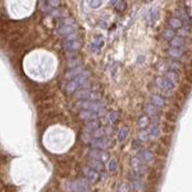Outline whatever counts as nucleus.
Returning <instances> with one entry per match:
<instances>
[{
	"instance_id": "1",
	"label": "nucleus",
	"mask_w": 192,
	"mask_h": 192,
	"mask_svg": "<svg viewBox=\"0 0 192 192\" xmlns=\"http://www.w3.org/2000/svg\"><path fill=\"white\" fill-rule=\"evenodd\" d=\"M90 76V73L89 71H84L80 75H78L75 77L73 80L70 81L68 84L66 85L65 90L67 92H73L76 90H78L79 87L84 86V84L87 82V80L89 79Z\"/></svg>"
},
{
	"instance_id": "2",
	"label": "nucleus",
	"mask_w": 192,
	"mask_h": 192,
	"mask_svg": "<svg viewBox=\"0 0 192 192\" xmlns=\"http://www.w3.org/2000/svg\"><path fill=\"white\" fill-rule=\"evenodd\" d=\"M77 106L80 107L82 109H85V110H89L91 112H97L98 115H101L105 112V109H104V105L101 102L98 101H85L81 100L79 103H77Z\"/></svg>"
},
{
	"instance_id": "3",
	"label": "nucleus",
	"mask_w": 192,
	"mask_h": 192,
	"mask_svg": "<svg viewBox=\"0 0 192 192\" xmlns=\"http://www.w3.org/2000/svg\"><path fill=\"white\" fill-rule=\"evenodd\" d=\"M76 97L80 98V99H83V100H87V101H96L98 98L100 97V95L98 94L97 92L90 91L89 90H83L80 92H77Z\"/></svg>"
},
{
	"instance_id": "4",
	"label": "nucleus",
	"mask_w": 192,
	"mask_h": 192,
	"mask_svg": "<svg viewBox=\"0 0 192 192\" xmlns=\"http://www.w3.org/2000/svg\"><path fill=\"white\" fill-rule=\"evenodd\" d=\"M90 143L92 145V146L97 147V148H100V149H105L111 146V141L109 140V139L106 138H94V137H90Z\"/></svg>"
},
{
	"instance_id": "5",
	"label": "nucleus",
	"mask_w": 192,
	"mask_h": 192,
	"mask_svg": "<svg viewBox=\"0 0 192 192\" xmlns=\"http://www.w3.org/2000/svg\"><path fill=\"white\" fill-rule=\"evenodd\" d=\"M132 165H133V168L134 170V173L137 174V176H138L139 174L144 172L143 163L137 157H134V158L132 159Z\"/></svg>"
},
{
	"instance_id": "6",
	"label": "nucleus",
	"mask_w": 192,
	"mask_h": 192,
	"mask_svg": "<svg viewBox=\"0 0 192 192\" xmlns=\"http://www.w3.org/2000/svg\"><path fill=\"white\" fill-rule=\"evenodd\" d=\"M156 83H157V85L159 87H162V89L168 90H172L175 87V83H173L172 81H170L168 79H162V78H158V79L156 80Z\"/></svg>"
},
{
	"instance_id": "7",
	"label": "nucleus",
	"mask_w": 192,
	"mask_h": 192,
	"mask_svg": "<svg viewBox=\"0 0 192 192\" xmlns=\"http://www.w3.org/2000/svg\"><path fill=\"white\" fill-rule=\"evenodd\" d=\"M84 172L87 175V177L89 178L90 180H91L92 181H98L100 179L99 173H98L96 170L92 169V168H86L84 170Z\"/></svg>"
},
{
	"instance_id": "8",
	"label": "nucleus",
	"mask_w": 192,
	"mask_h": 192,
	"mask_svg": "<svg viewBox=\"0 0 192 192\" xmlns=\"http://www.w3.org/2000/svg\"><path fill=\"white\" fill-rule=\"evenodd\" d=\"M90 158L92 159H97V160H100V162H104L105 159H108V156L105 154V153H103L101 151H99V150H93V151H91L90 153Z\"/></svg>"
},
{
	"instance_id": "9",
	"label": "nucleus",
	"mask_w": 192,
	"mask_h": 192,
	"mask_svg": "<svg viewBox=\"0 0 192 192\" xmlns=\"http://www.w3.org/2000/svg\"><path fill=\"white\" fill-rule=\"evenodd\" d=\"M80 116L83 119H90V120H94L98 116H100L97 112H91V111H83L80 112Z\"/></svg>"
},
{
	"instance_id": "10",
	"label": "nucleus",
	"mask_w": 192,
	"mask_h": 192,
	"mask_svg": "<svg viewBox=\"0 0 192 192\" xmlns=\"http://www.w3.org/2000/svg\"><path fill=\"white\" fill-rule=\"evenodd\" d=\"M65 49L68 51H75L80 48V43L77 40H71V41H65L64 43Z\"/></svg>"
},
{
	"instance_id": "11",
	"label": "nucleus",
	"mask_w": 192,
	"mask_h": 192,
	"mask_svg": "<svg viewBox=\"0 0 192 192\" xmlns=\"http://www.w3.org/2000/svg\"><path fill=\"white\" fill-rule=\"evenodd\" d=\"M183 54H184V49H181V48L172 47V48H170L168 50V55L170 57H172V58H174V59L181 58V57L183 56Z\"/></svg>"
},
{
	"instance_id": "12",
	"label": "nucleus",
	"mask_w": 192,
	"mask_h": 192,
	"mask_svg": "<svg viewBox=\"0 0 192 192\" xmlns=\"http://www.w3.org/2000/svg\"><path fill=\"white\" fill-rule=\"evenodd\" d=\"M170 43H171V45H172V47L181 48L184 45V39L181 37H175L174 39H171Z\"/></svg>"
},
{
	"instance_id": "13",
	"label": "nucleus",
	"mask_w": 192,
	"mask_h": 192,
	"mask_svg": "<svg viewBox=\"0 0 192 192\" xmlns=\"http://www.w3.org/2000/svg\"><path fill=\"white\" fill-rule=\"evenodd\" d=\"M169 25L173 29H179L183 26V20L179 17H171L169 19Z\"/></svg>"
},
{
	"instance_id": "14",
	"label": "nucleus",
	"mask_w": 192,
	"mask_h": 192,
	"mask_svg": "<svg viewBox=\"0 0 192 192\" xmlns=\"http://www.w3.org/2000/svg\"><path fill=\"white\" fill-rule=\"evenodd\" d=\"M90 168L94 169L96 171L98 170H102L104 168V165H103V162H100V160H97V159H90Z\"/></svg>"
},
{
	"instance_id": "15",
	"label": "nucleus",
	"mask_w": 192,
	"mask_h": 192,
	"mask_svg": "<svg viewBox=\"0 0 192 192\" xmlns=\"http://www.w3.org/2000/svg\"><path fill=\"white\" fill-rule=\"evenodd\" d=\"M152 103H153V105L162 107L165 104V99L159 95H154V96H152Z\"/></svg>"
},
{
	"instance_id": "16",
	"label": "nucleus",
	"mask_w": 192,
	"mask_h": 192,
	"mask_svg": "<svg viewBox=\"0 0 192 192\" xmlns=\"http://www.w3.org/2000/svg\"><path fill=\"white\" fill-rule=\"evenodd\" d=\"M103 44H104L103 39H102V38H97V39L92 42V44H91V49H92L93 51H98V50L101 49V47L103 46Z\"/></svg>"
},
{
	"instance_id": "17",
	"label": "nucleus",
	"mask_w": 192,
	"mask_h": 192,
	"mask_svg": "<svg viewBox=\"0 0 192 192\" xmlns=\"http://www.w3.org/2000/svg\"><path fill=\"white\" fill-rule=\"evenodd\" d=\"M141 157L143 159V160H145V162H152V160L154 159V156L152 153H150L148 151H143L141 152Z\"/></svg>"
},
{
	"instance_id": "18",
	"label": "nucleus",
	"mask_w": 192,
	"mask_h": 192,
	"mask_svg": "<svg viewBox=\"0 0 192 192\" xmlns=\"http://www.w3.org/2000/svg\"><path fill=\"white\" fill-rule=\"evenodd\" d=\"M83 69H82V67H77V68H75V69H72L70 72H68V73H67V75L66 76H70V77H77L78 75H80L81 73H83Z\"/></svg>"
},
{
	"instance_id": "19",
	"label": "nucleus",
	"mask_w": 192,
	"mask_h": 192,
	"mask_svg": "<svg viewBox=\"0 0 192 192\" xmlns=\"http://www.w3.org/2000/svg\"><path fill=\"white\" fill-rule=\"evenodd\" d=\"M72 30H73V28H72L71 26H63V27H61L58 30V32L59 34L65 35V34H70L72 32Z\"/></svg>"
},
{
	"instance_id": "20",
	"label": "nucleus",
	"mask_w": 192,
	"mask_h": 192,
	"mask_svg": "<svg viewBox=\"0 0 192 192\" xmlns=\"http://www.w3.org/2000/svg\"><path fill=\"white\" fill-rule=\"evenodd\" d=\"M112 4L115 5V7L118 10V11H123L126 7V2H123V1H115V2L112 1Z\"/></svg>"
},
{
	"instance_id": "21",
	"label": "nucleus",
	"mask_w": 192,
	"mask_h": 192,
	"mask_svg": "<svg viewBox=\"0 0 192 192\" xmlns=\"http://www.w3.org/2000/svg\"><path fill=\"white\" fill-rule=\"evenodd\" d=\"M148 123H149V118H148V116L144 115V116H142V117L138 120V126L140 127V128H144V127H146V126L148 125Z\"/></svg>"
},
{
	"instance_id": "22",
	"label": "nucleus",
	"mask_w": 192,
	"mask_h": 192,
	"mask_svg": "<svg viewBox=\"0 0 192 192\" xmlns=\"http://www.w3.org/2000/svg\"><path fill=\"white\" fill-rule=\"evenodd\" d=\"M158 14H159V13L157 12V10H152L151 13H150L149 15H148V20L151 23L155 22L156 21V18L158 17Z\"/></svg>"
},
{
	"instance_id": "23",
	"label": "nucleus",
	"mask_w": 192,
	"mask_h": 192,
	"mask_svg": "<svg viewBox=\"0 0 192 192\" xmlns=\"http://www.w3.org/2000/svg\"><path fill=\"white\" fill-rule=\"evenodd\" d=\"M128 136V129L127 128H122L120 131H119L118 134V138L120 139V140H124Z\"/></svg>"
},
{
	"instance_id": "24",
	"label": "nucleus",
	"mask_w": 192,
	"mask_h": 192,
	"mask_svg": "<svg viewBox=\"0 0 192 192\" xmlns=\"http://www.w3.org/2000/svg\"><path fill=\"white\" fill-rule=\"evenodd\" d=\"M174 31L172 29H167V30H165L164 31V33H163V36H164V38L166 39H174Z\"/></svg>"
},
{
	"instance_id": "25",
	"label": "nucleus",
	"mask_w": 192,
	"mask_h": 192,
	"mask_svg": "<svg viewBox=\"0 0 192 192\" xmlns=\"http://www.w3.org/2000/svg\"><path fill=\"white\" fill-rule=\"evenodd\" d=\"M138 138L140 139L141 141H148L149 140V136L145 131H141V132L138 133Z\"/></svg>"
},
{
	"instance_id": "26",
	"label": "nucleus",
	"mask_w": 192,
	"mask_h": 192,
	"mask_svg": "<svg viewBox=\"0 0 192 192\" xmlns=\"http://www.w3.org/2000/svg\"><path fill=\"white\" fill-rule=\"evenodd\" d=\"M133 186H134V188L136 190L139 191V190H141V188H142V183L138 179L134 180L133 181Z\"/></svg>"
},
{
	"instance_id": "27",
	"label": "nucleus",
	"mask_w": 192,
	"mask_h": 192,
	"mask_svg": "<svg viewBox=\"0 0 192 192\" xmlns=\"http://www.w3.org/2000/svg\"><path fill=\"white\" fill-rule=\"evenodd\" d=\"M166 79L170 80V81H172L173 83L176 82V80H177V74L175 73L174 71H169L166 73Z\"/></svg>"
},
{
	"instance_id": "28",
	"label": "nucleus",
	"mask_w": 192,
	"mask_h": 192,
	"mask_svg": "<svg viewBox=\"0 0 192 192\" xmlns=\"http://www.w3.org/2000/svg\"><path fill=\"white\" fill-rule=\"evenodd\" d=\"M159 133H160V130L158 126H153L151 130H150V134H151L153 137H158Z\"/></svg>"
},
{
	"instance_id": "29",
	"label": "nucleus",
	"mask_w": 192,
	"mask_h": 192,
	"mask_svg": "<svg viewBox=\"0 0 192 192\" xmlns=\"http://www.w3.org/2000/svg\"><path fill=\"white\" fill-rule=\"evenodd\" d=\"M118 118V113L115 112H112L110 113V115H109V119H110V121L112 123H115Z\"/></svg>"
},
{
	"instance_id": "30",
	"label": "nucleus",
	"mask_w": 192,
	"mask_h": 192,
	"mask_svg": "<svg viewBox=\"0 0 192 192\" xmlns=\"http://www.w3.org/2000/svg\"><path fill=\"white\" fill-rule=\"evenodd\" d=\"M109 167H110V169L112 171H115L117 170V162L115 159H112L110 163H109Z\"/></svg>"
},
{
	"instance_id": "31",
	"label": "nucleus",
	"mask_w": 192,
	"mask_h": 192,
	"mask_svg": "<svg viewBox=\"0 0 192 192\" xmlns=\"http://www.w3.org/2000/svg\"><path fill=\"white\" fill-rule=\"evenodd\" d=\"M46 4L48 5L50 9H52V8H57L61 3L59 1H48V2H46Z\"/></svg>"
},
{
	"instance_id": "32",
	"label": "nucleus",
	"mask_w": 192,
	"mask_h": 192,
	"mask_svg": "<svg viewBox=\"0 0 192 192\" xmlns=\"http://www.w3.org/2000/svg\"><path fill=\"white\" fill-rule=\"evenodd\" d=\"M147 113L148 115H156L157 110H156L154 106H147Z\"/></svg>"
},
{
	"instance_id": "33",
	"label": "nucleus",
	"mask_w": 192,
	"mask_h": 192,
	"mask_svg": "<svg viewBox=\"0 0 192 192\" xmlns=\"http://www.w3.org/2000/svg\"><path fill=\"white\" fill-rule=\"evenodd\" d=\"M101 3H102L101 1H91V2H90V5L92 8H97L98 6H100Z\"/></svg>"
},
{
	"instance_id": "34",
	"label": "nucleus",
	"mask_w": 192,
	"mask_h": 192,
	"mask_svg": "<svg viewBox=\"0 0 192 192\" xmlns=\"http://www.w3.org/2000/svg\"><path fill=\"white\" fill-rule=\"evenodd\" d=\"M187 33H188V32H187V30H185V29H184H184H181V30H180L179 32H178V34H179V35H183V36L187 35Z\"/></svg>"
}]
</instances>
